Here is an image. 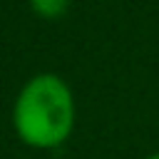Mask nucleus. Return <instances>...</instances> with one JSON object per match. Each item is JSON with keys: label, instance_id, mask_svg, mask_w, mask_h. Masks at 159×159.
<instances>
[{"label": "nucleus", "instance_id": "obj_1", "mask_svg": "<svg viewBox=\"0 0 159 159\" xmlns=\"http://www.w3.org/2000/svg\"><path fill=\"white\" fill-rule=\"evenodd\" d=\"M10 122L15 137L37 152L60 149L75 132L77 102L65 77L37 72L22 82L15 94Z\"/></svg>", "mask_w": 159, "mask_h": 159}, {"label": "nucleus", "instance_id": "obj_3", "mask_svg": "<svg viewBox=\"0 0 159 159\" xmlns=\"http://www.w3.org/2000/svg\"><path fill=\"white\" fill-rule=\"evenodd\" d=\"M144 159H159V152H152V154H147Z\"/></svg>", "mask_w": 159, "mask_h": 159}, {"label": "nucleus", "instance_id": "obj_2", "mask_svg": "<svg viewBox=\"0 0 159 159\" xmlns=\"http://www.w3.org/2000/svg\"><path fill=\"white\" fill-rule=\"evenodd\" d=\"M30 10L42 20H60L67 15L72 0H27Z\"/></svg>", "mask_w": 159, "mask_h": 159}]
</instances>
